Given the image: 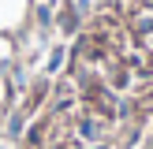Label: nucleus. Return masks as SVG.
<instances>
[{"instance_id": "obj_2", "label": "nucleus", "mask_w": 153, "mask_h": 149, "mask_svg": "<svg viewBox=\"0 0 153 149\" xmlns=\"http://www.w3.org/2000/svg\"><path fill=\"white\" fill-rule=\"evenodd\" d=\"M60 67H64V49H56L52 60H49V71H60Z\"/></svg>"}, {"instance_id": "obj_1", "label": "nucleus", "mask_w": 153, "mask_h": 149, "mask_svg": "<svg viewBox=\"0 0 153 149\" xmlns=\"http://www.w3.org/2000/svg\"><path fill=\"white\" fill-rule=\"evenodd\" d=\"M79 134H82V138H97V134H101V127H97L94 119H86V123L79 127Z\"/></svg>"}]
</instances>
